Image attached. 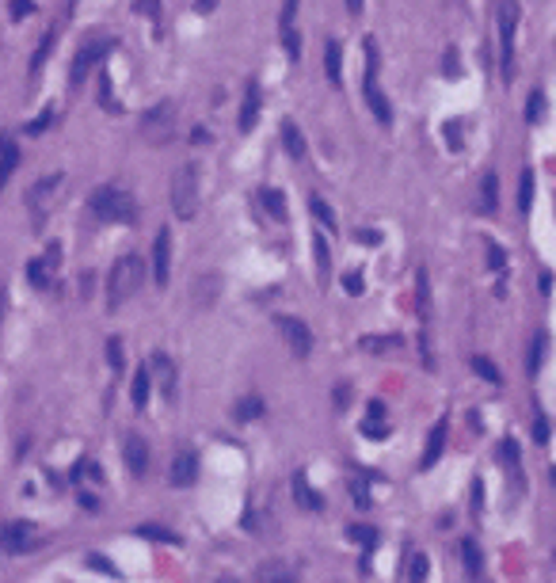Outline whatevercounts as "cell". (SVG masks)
I'll return each mask as SVG.
<instances>
[{"label":"cell","instance_id":"45","mask_svg":"<svg viewBox=\"0 0 556 583\" xmlns=\"http://www.w3.org/2000/svg\"><path fill=\"white\" fill-rule=\"evenodd\" d=\"M256 576H259V579H294V572H286V568H275V564H267V568H259Z\"/></svg>","mask_w":556,"mask_h":583},{"label":"cell","instance_id":"29","mask_svg":"<svg viewBox=\"0 0 556 583\" xmlns=\"http://www.w3.org/2000/svg\"><path fill=\"white\" fill-rule=\"evenodd\" d=\"M469 366H473V370L480 374V378L484 381H492V385H503V374H499V366L492 362V359H484V355H473V359H469Z\"/></svg>","mask_w":556,"mask_h":583},{"label":"cell","instance_id":"14","mask_svg":"<svg viewBox=\"0 0 556 583\" xmlns=\"http://www.w3.org/2000/svg\"><path fill=\"white\" fill-rule=\"evenodd\" d=\"M259 107H263V88H259V80L252 77V80H248V88H244L240 118H237L240 134H248V130H256V122H259Z\"/></svg>","mask_w":556,"mask_h":583},{"label":"cell","instance_id":"7","mask_svg":"<svg viewBox=\"0 0 556 583\" xmlns=\"http://www.w3.org/2000/svg\"><path fill=\"white\" fill-rule=\"evenodd\" d=\"M35 545H39V530H35V522L27 519H12L0 526V549L12 553V557H23V553H31Z\"/></svg>","mask_w":556,"mask_h":583},{"label":"cell","instance_id":"3","mask_svg":"<svg viewBox=\"0 0 556 583\" xmlns=\"http://www.w3.org/2000/svg\"><path fill=\"white\" fill-rule=\"evenodd\" d=\"M495 23H499V73L503 84L514 80V31H518V0H499L495 4Z\"/></svg>","mask_w":556,"mask_h":583},{"label":"cell","instance_id":"8","mask_svg":"<svg viewBox=\"0 0 556 583\" xmlns=\"http://www.w3.org/2000/svg\"><path fill=\"white\" fill-rule=\"evenodd\" d=\"M278 332H282V340H286V347L297 355V359H309V351H313V332H309V324L305 321H297V317H278Z\"/></svg>","mask_w":556,"mask_h":583},{"label":"cell","instance_id":"41","mask_svg":"<svg viewBox=\"0 0 556 583\" xmlns=\"http://www.w3.org/2000/svg\"><path fill=\"white\" fill-rule=\"evenodd\" d=\"M488 267H492V271H503V267H507V252H503V244L488 240Z\"/></svg>","mask_w":556,"mask_h":583},{"label":"cell","instance_id":"22","mask_svg":"<svg viewBox=\"0 0 556 583\" xmlns=\"http://www.w3.org/2000/svg\"><path fill=\"white\" fill-rule=\"evenodd\" d=\"M294 496H297V503L305 507V511H320V507H324L320 492L305 481V473H294Z\"/></svg>","mask_w":556,"mask_h":583},{"label":"cell","instance_id":"35","mask_svg":"<svg viewBox=\"0 0 556 583\" xmlns=\"http://www.w3.org/2000/svg\"><path fill=\"white\" fill-rule=\"evenodd\" d=\"M313 252H316V271H320V278H324L328 267H332V256H328V240L320 237V233H313Z\"/></svg>","mask_w":556,"mask_h":583},{"label":"cell","instance_id":"13","mask_svg":"<svg viewBox=\"0 0 556 583\" xmlns=\"http://www.w3.org/2000/svg\"><path fill=\"white\" fill-rule=\"evenodd\" d=\"M149 374L156 378L160 393H164V400H175V389H179V374H175V362L168 359L164 351H156L153 359H149Z\"/></svg>","mask_w":556,"mask_h":583},{"label":"cell","instance_id":"11","mask_svg":"<svg viewBox=\"0 0 556 583\" xmlns=\"http://www.w3.org/2000/svg\"><path fill=\"white\" fill-rule=\"evenodd\" d=\"M153 278L156 286H168V278H172V229L168 225H160L153 240Z\"/></svg>","mask_w":556,"mask_h":583},{"label":"cell","instance_id":"48","mask_svg":"<svg viewBox=\"0 0 556 583\" xmlns=\"http://www.w3.org/2000/svg\"><path fill=\"white\" fill-rule=\"evenodd\" d=\"M408 576H412V579H427V557H423V553H416V557H412Z\"/></svg>","mask_w":556,"mask_h":583},{"label":"cell","instance_id":"25","mask_svg":"<svg viewBox=\"0 0 556 583\" xmlns=\"http://www.w3.org/2000/svg\"><path fill=\"white\" fill-rule=\"evenodd\" d=\"M404 340L400 336H362V340H358V347H362V351H370V355H385V351H397Z\"/></svg>","mask_w":556,"mask_h":583},{"label":"cell","instance_id":"37","mask_svg":"<svg viewBox=\"0 0 556 583\" xmlns=\"http://www.w3.org/2000/svg\"><path fill=\"white\" fill-rule=\"evenodd\" d=\"M351 541H358L362 549H373L378 545V530L373 526H351Z\"/></svg>","mask_w":556,"mask_h":583},{"label":"cell","instance_id":"32","mask_svg":"<svg viewBox=\"0 0 556 583\" xmlns=\"http://www.w3.org/2000/svg\"><path fill=\"white\" fill-rule=\"evenodd\" d=\"M54 42H58V27H50V31H46V39H42V46H39V54L31 58V73H39L42 65H46V58L54 54Z\"/></svg>","mask_w":556,"mask_h":583},{"label":"cell","instance_id":"1","mask_svg":"<svg viewBox=\"0 0 556 583\" xmlns=\"http://www.w3.org/2000/svg\"><path fill=\"white\" fill-rule=\"evenodd\" d=\"M141 275H145V267H141L137 256H118L115 259V267H111V275H107V309L111 313H118V309L137 294Z\"/></svg>","mask_w":556,"mask_h":583},{"label":"cell","instance_id":"26","mask_svg":"<svg viewBox=\"0 0 556 583\" xmlns=\"http://www.w3.org/2000/svg\"><path fill=\"white\" fill-rule=\"evenodd\" d=\"M259 199H263V210H267L271 218H275V221H286V199H282V191L267 187V191H259Z\"/></svg>","mask_w":556,"mask_h":583},{"label":"cell","instance_id":"4","mask_svg":"<svg viewBox=\"0 0 556 583\" xmlns=\"http://www.w3.org/2000/svg\"><path fill=\"white\" fill-rule=\"evenodd\" d=\"M366 77H362V96H366V107L373 111V118L381 122V126H389L393 122V107H389V96L381 92L378 84V42L366 39Z\"/></svg>","mask_w":556,"mask_h":583},{"label":"cell","instance_id":"15","mask_svg":"<svg viewBox=\"0 0 556 583\" xmlns=\"http://www.w3.org/2000/svg\"><path fill=\"white\" fill-rule=\"evenodd\" d=\"M122 462H126V469L134 477H145V469H149V446H145V438H141V435H126V438H122Z\"/></svg>","mask_w":556,"mask_h":583},{"label":"cell","instance_id":"46","mask_svg":"<svg viewBox=\"0 0 556 583\" xmlns=\"http://www.w3.org/2000/svg\"><path fill=\"white\" fill-rule=\"evenodd\" d=\"M107 362L115 366V370H122V343L115 340V336L107 340Z\"/></svg>","mask_w":556,"mask_h":583},{"label":"cell","instance_id":"54","mask_svg":"<svg viewBox=\"0 0 556 583\" xmlns=\"http://www.w3.org/2000/svg\"><path fill=\"white\" fill-rule=\"evenodd\" d=\"M354 237L362 240V244H381V233H378V229H358Z\"/></svg>","mask_w":556,"mask_h":583},{"label":"cell","instance_id":"21","mask_svg":"<svg viewBox=\"0 0 556 583\" xmlns=\"http://www.w3.org/2000/svg\"><path fill=\"white\" fill-rule=\"evenodd\" d=\"M324 73H328V80H332L335 88L343 84V46H339L335 39L324 46Z\"/></svg>","mask_w":556,"mask_h":583},{"label":"cell","instance_id":"51","mask_svg":"<svg viewBox=\"0 0 556 583\" xmlns=\"http://www.w3.org/2000/svg\"><path fill=\"white\" fill-rule=\"evenodd\" d=\"M134 12L137 16H160V0H137Z\"/></svg>","mask_w":556,"mask_h":583},{"label":"cell","instance_id":"61","mask_svg":"<svg viewBox=\"0 0 556 583\" xmlns=\"http://www.w3.org/2000/svg\"><path fill=\"white\" fill-rule=\"evenodd\" d=\"M347 12H351V16H362V0H347Z\"/></svg>","mask_w":556,"mask_h":583},{"label":"cell","instance_id":"6","mask_svg":"<svg viewBox=\"0 0 556 583\" xmlns=\"http://www.w3.org/2000/svg\"><path fill=\"white\" fill-rule=\"evenodd\" d=\"M172 134H175V107L172 103H156V107H149L145 115H141V137L145 141L164 145V141H172Z\"/></svg>","mask_w":556,"mask_h":583},{"label":"cell","instance_id":"44","mask_svg":"<svg viewBox=\"0 0 556 583\" xmlns=\"http://www.w3.org/2000/svg\"><path fill=\"white\" fill-rule=\"evenodd\" d=\"M50 122H54V111H50V107H46V111H42V115H39V118H35V122H27V134H31V137H35V134H42V130H46V126H50Z\"/></svg>","mask_w":556,"mask_h":583},{"label":"cell","instance_id":"24","mask_svg":"<svg viewBox=\"0 0 556 583\" xmlns=\"http://www.w3.org/2000/svg\"><path fill=\"white\" fill-rule=\"evenodd\" d=\"M461 557H465V572H469L473 579L484 572V553H480L476 538H461Z\"/></svg>","mask_w":556,"mask_h":583},{"label":"cell","instance_id":"40","mask_svg":"<svg viewBox=\"0 0 556 583\" xmlns=\"http://www.w3.org/2000/svg\"><path fill=\"white\" fill-rule=\"evenodd\" d=\"M294 20H297V0H286V4H282V16H278V31L282 35L294 31Z\"/></svg>","mask_w":556,"mask_h":583},{"label":"cell","instance_id":"12","mask_svg":"<svg viewBox=\"0 0 556 583\" xmlns=\"http://www.w3.org/2000/svg\"><path fill=\"white\" fill-rule=\"evenodd\" d=\"M58 256H61V248H58V244H50V248H46V256L27 263V278H31L35 290H50L54 271H58Z\"/></svg>","mask_w":556,"mask_h":583},{"label":"cell","instance_id":"39","mask_svg":"<svg viewBox=\"0 0 556 583\" xmlns=\"http://www.w3.org/2000/svg\"><path fill=\"white\" fill-rule=\"evenodd\" d=\"M442 73H446V80H457V77H461V61H457V50H454V46L442 54Z\"/></svg>","mask_w":556,"mask_h":583},{"label":"cell","instance_id":"30","mask_svg":"<svg viewBox=\"0 0 556 583\" xmlns=\"http://www.w3.org/2000/svg\"><path fill=\"white\" fill-rule=\"evenodd\" d=\"M545 343H549V336L545 332H533V343H530V359H526V374H533L541 370V355H545Z\"/></svg>","mask_w":556,"mask_h":583},{"label":"cell","instance_id":"31","mask_svg":"<svg viewBox=\"0 0 556 583\" xmlns=\"http://www.w3.org/2000/svg\"><path fill=\"white\" fill-rule=\"evenodd\" d=\"M309 210H313V218L320 225H328V229H335V214H332V206H328L320 195H309Z\"/></svg>","mask_w":556,"mask_h":583},{"label":"cell","instance_id":"20","mask_svg":"<svg viewBox=\"0 0 556 583\" xmlns=\"http://www.w3.org/2000/svg\"><path fill=\"white\" fill-rule=\"evenodd\" d=\"M278 130H282V149H286L294 161H301V157H305V137H301L297 122H294V118H282Z\"/></svg>","mask_w":556,"mask_h":583},{"label":"cell","instance_id":"49","mask_svg":"<svg viewBox=\"0 0 556 583\" xmlns=\"http://www.w3.org/2000/svg\"><path fill=\"white\" fill-rule=\"evenodd\" d=\"M533 443H541V446L549 443V423H545V416L533 419Z\"/></svg>","mask_w":556,"mask_h":583},{"label":"cell","instance_id":"60","mask_svg":"<svg viewBox=\"0 0 556 583\" xmlns=\"http://www.w3.org/2000/svg\"><path fill=\"white\" fill-rule=\"evenodd\" d=\"M194 8L206 16V12H214V8H218V0H194Z\"/></svg>","mask_w":556,"mask_h":583},{"label":"cell","instance_id":"55","mask_svg":"<svg viewBox=\"0 0 556 583\" xmlns=\"http://www.w3.org/2000/svg\"><path fill=\"white\" fill-rule=\"evenodd\" d=\"M480 507H484V484L473 481V511H480Z\"/></svg>","mask_w":556,"mask_h":583},{"label":"cell","instance_id":"10","mask_svg":"<svg viewBox=\"0 0 556 583\" xmlns=\"http://www.w3.org/2000/svg\"><path fill=\"white\" fill-rule=\"evenodd\" d=\"M103 54H107V42H92L88 39V42L80 46L77 58H73V69H69V84H73V88H80L84 77H88V73L103 61Z\"/></svg>","mask_w":556,"mask_h":583},{"label":"cell","instance_id":"36","mask_svg":"<svg viewBox=\"0 0 556 583\" xmlns=\"http://www.w3.org/2000/svg\"><path fill=\"white\" fill-rule=\"evenodd\" d=\"M263 416V400L259 397H244L237 404V419H259Z\"/></svg>","mask_w":556,"mask_h":583},{"label":"cell","instance_id":"34","mask_svg":"<svg viewBox=\"0 0 556 583\" xmlns=\"http://www.w3.org/2000/svg\"><path fill=\"white\" fill-rule=\"evenodd\" d=\"M96 84H99V107H103V111H118L115 96H111V73H107V69L96 73Z\"/></svg>","mask_w":556,"mask_h":583},{"label":"cell","instance_id":"56","mask_svg":"<svg viewBox=\"0 0 556 583\" xmlns=\"http://www.w3.org/2000/svg\"><path fill=\"white\" fill-rule=\"evenodd\" d=\"M347 400H351V385H339V389H335V404H339V408H347Z\"/></svg>","mask_w":556,"mask_h":583},{"label":"cell","instance_id":"57","mask_svg":"<svg viewBox=\"0 0 556 583\" xmlns=\"http://www.w3.org/2000/svg\"><path fill=\"white\" fill-rule=\"evenodd\" d=\"M537 286H541V294H549V290H552V275H549V271H541V278H537Z\"/></svg>","mask_w":556,"mask_h":583},{"label":"cell","instance_id":"59","mask_svg":"<svg viewBox=\"0 0 556 583\" xmlns=\"http://www.w3.org/2000/svg\"><path fill=\"white\" fill-rule=\"evenodd\" d=\"M385 416V404L381 400H370V419H381Z\"/></svg>","mask_w":556,"mask_h":583},{"label":"cell","instance_id":"53","mask_svg":"<svg viewBox=\"0 0 556 583\" xmlns=\"http://www.w3.org/2000/svg\"><path fill=\"white\" fill-rule=\"evenodd\" d=\"M31 12H35L31 0H12V16H16V20H23V16H31Z\"/></svg>","mask_w":556,"mask_h":583},{"label":"cell","instance_id":"50","mask_svg":"<svg viewBox=\"0 0 556 583\" xmlns=\"http://www.w3.org/2000/svg\"><path fill=\"white\" fill-rule=\"evenodd\" d=\"M446 145L461 149V122H446Z\"/></svg>","mask_w":556,"mask_h":583},{"label":"cell","instance_id":"16","mask_svg":"<svg viewBox=\"0 0 556 583\" xmlns=\"http://www.w3.org/2000/svg\"><path fill=\"white\" fill-rule=\"evenodd\" d=\"M175 488H187L199 481V454H191V450H179L172 458V477H168Z\"/></svg>","mask_w":556,"mask_h":583},{"label":"cell","instance_id":"42","mask_svg":"<svg viewBox=\"0 0 556 583\" xmlns=\"http://www.w3.org/2000/svg\"><path fill=\"white\" fill-rule=\"evenodd\" d=\"M141 538H149V541H168V545H179L175 534H168V530H156V526H141Z\"/></svg>","mask_w":556,"mask_h":583},{"label":"cell","instance_id":"28","mask_svg":"<svg viewBox=\"0 0 556 583\" xmlns=\"http://www.w3.org/2000/svg\"><path fill=\"white\" fill-rule=\"evenodd\" d=\"M530 206H533V172L522 168V176H518V210L530 214Z\"/></svg>","mask_w":556,"mask_h":583},{"label":"cell","instance_id":"27","mask_svg":"<svg viewBox=\"0 0 556 583\" xmlns=\"http://www.w3.org/2000/svg\"><path fill=\"white\" fill-rule=\"evenodd\" d=\"M480 195H484V214H495L499 210V176L495 172H484V187H480Z\"/></svg>","mask_w":556,"mask_h":583},{"label":"cell","instance_id":"19","mask_svg":"<svg viewBox=\"0 0 556 583\" xmlns=\"http://www.w3.org/2000/svg\"><path fill=\"white\" fill-rule=\"evenodd\" d=\"M149 389H153V374H149V366H137V370H134V381H130V400H134L137 412L149 404Z\"/></svg>","mask_w":556,"mask_h":583},{"label":"cell","instance_id":"43","mask_svg":"<svg viewBox=\"0 0 556 583\" xmlns=\"http://www.w3.org/2000/svg\"><path fill=\"white\" fill-rule=\"evenodd\" d=\"M88 568H92V572H103V576H118V568H115V564H111L107 557H96V553L88 557Z\"/></svg>","mask_w":556,"mask_h":583},{"label":"cell","instance_id":"47","mask_svg":"<svg viewBox=\"0 0 556 583\" xmlns=\"http://www.w3.org/2000/svg\"><path fill=\"white\" fill-rule=\"evenodd\" d=\"M343 286H347V294H351V297H358V294H362V275H358V271H347Z\"/></svg>","mask_w":556,"mask_h":583},{"label":"cell","instance_id":"62","mask_svg":"<svg viewBox=\"0 0 556 583\" xmlns=\"http://www.w3.org/2000/svg\"><path fill=\"white\" fill-rule=\"evenodd\" d=\"M552 484H556V465H552Z\"/></svg>","mask_w":556,"mask_h":583},{"label":"cell","instance_id":"38","mask_svg":"<svg viewBox=\"0 0 556 583\" xmlns=\"http://www.w3.org/2000/svg\"><path fill=\"white\" fill-rule=\"evenodd\" d=\"M499 462H507L511 469H518L522 454H518V443H514V438H503V443H499Z\"/></svg>","mask_w":556,"mask_h":583},{"label":"cell","instance_id":"18","mask_svg":"<svg viewBox=\"0 0 556 583\" xmlns=\"http://www.w3.org/2000/svg\"><path fill=\"white\" fill-rule=\"evenodd\" d=\"M16 164H20V145H16L12 137H0V191H4V183L12 180Z\"/></svg>","mask_w":556,"mask_h":583},{"label":"cell","instance_id":"58","mask_svg":"<svg viewBox=\"0 0 556 583\" xmlns=\"http://www.w3.org/2000/svg\"><path fill=\"white\" fill-rule=\"evenodd\" d=\"M80 507H84V511H99V500H96V496H80Z\"/></svg>","mask_w":556,"mask_h":583},{"label":"cell","instance_id":"23","mask_svg":"<svg viewBox=\"0 0 556 583\" xmlns=\"http://www.w3.org/2000/svg\"><path fill=\"white\" fill-rule=\"evenodd\" d=\"M218 290H221V278L218 275H202L199 282H194V305L210 309L214 302H218Z\"/></svg>","mask_w":556,"mask_h":583},{"label":"cell","instance_id":"52","mask_svg":"<svg viewBox=\"0 0 556 583\" xmlns=\"http://www.w3.org/2000/svg\"><path fill=\"white\" fill-rule=\"evenodd\" d=\"M351 492H354V507H362V511H366V507H370V492H366V488L362 484H351Z\"/></svg>","mask_w":556,"mask_h":583},{"label":"cell","instance_id":"2","mask_svg":"<svg viewBox=\"0 0 556 583\" xmlns=\"http://www.w3.org/2000/svg\"><path fill=\"white\" fill-rule=\"evenodd\" d=\"M88 206L99 221H122V225L137 221V202L126 191H118V187H96L88 195Z\"/></svg>","mask_w":556,"mask_h":583},{"label":"cell","instance_id":"5","mask_svg":"<svg viewBox=\"0 0 556 583\" xmlns=\"http://www.w3.org/2000/svg\"><path fill=\"white\" fill-rule=\"evenodd\" d=\"M172 210L183 221L199 214V164H183L172 176Z\"/></svg>","mask_w":556,"mask_h":583},{"label":"cell","instance_id":"9","mask_svg":"<svg viewBox=\"0 0 556 583\" xmlns=\"http://www.w3.org/2000/svg\"><path fill=\"white\" fill-rule=\"evenodd\" d=\"M61 183H65V176L54 172V176H42V180L35 183L31 191H27V202H31V210H35V221H46V214H50L54 195H58Z\"/></svg>","mask_w":556,"mask_h":583},{"label":"cell","instance_id":"17","mask_svg":"<svg viewBox=\"0 0 556 583\" xmlns=\"http://www.w3.org/2000/svg\"><path fill=\"white\" fill-rule=\"evenodd\" d=\"M446 435H450V419L442 416L435 427H431V435H427V450H423V458H419V469H431L442 458V450H446Z\"/></svg>","mask_w":556,"mask_h":583},{"label":"cell","instance_id":"33","mask_svg":"<svg viewBox=\"0 0 556 583\" xmlns=\"http://www.w3.org/2000/svg\"><path fill=\"white\" fill-rule=\"evenodd\" d=\"M541 115H545V92L533 88L530 99H526V122H530V126H537V122H541Z\"/></svg>","mask_w":556,"mask_h":583}]
</instances>
